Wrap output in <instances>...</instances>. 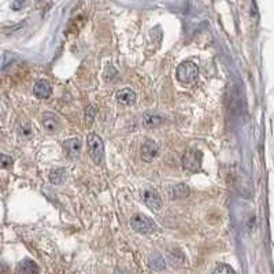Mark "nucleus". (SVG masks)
Segmentation results:
<instances>
[{
  "label": "nucleus",
  "mask_w": 274,
  "mask_h": 274,
  "mask_svg": "<svg viewBox=\"0 0 274 274\" xmlns=\"http://www.w3.org/2000/svg\"><path fill=\"white\" fill-rule=\"evenodd\" d=\"M175 76H177V80L181 84L189 85V84H193L197 80V77H199V67L193 62H182L177 67Z\"/></svg>",
  "instance_id": "obj_1"
},
{
  "label": "nucleus",
  "mask_w": 274,
  "mask_h": 274,
  "mask_svg": "<svg viewBox=\"0 0 274 274\" xmlns=\"http://www.w3.org/2000/svg\"><path fill=\"white\" fill-rule=\"evenodd\" d=\"M87 147L89 156L96 163L102 162V159L104 156V144L100 136H98L96 133H89L87 136Z\"/></svg>",
  "instance_id": "obj_2"
},
{
  "label": "nucleus",
  "mask_w": 274,
  "mask_h": 274,
  "mask_svg": "<svg viewBox=\"0 0 274 274\" xmlns=\"http://www.w3.org/2000/svg\"><path fill=\"white\" fill-rule=\"evenodd\" d=\"M202 159L203 153L199 149H188L184 155H182V167L191 173H197L202 169Z\"/></svg>",
  "instance_id": "obj_3"
},
{
  "label": "nucleus",
  "mask_w": 274,
  "mask_h": 274,
  "mask_svg": "<svg viewBox=\"0 0 274 274\" xmlns=\"http://www.w3.org/2000/svg\"><path fill=\"white\" fill-rule=\"evenodd\" d=\"M132 229L136 230L138 233H142V235H149V233H153L155 230L158 229L156 224L153 222L152 219L148 218L145 215H135L131 221Z\"/></svg>",
  "instance_id": "obj_4"
},
{
  "label": "nucleus",
  "mask_w": 274,
  "mask_h": 274,
  "mask_svg": "<svg viewBox=\"0 0 274 274\" xmlns=\"http://www.w3.org/2000/svg\"><path fill=\"white\" fill-rule=\"evenodd\" d=\"M142 202L145 203V206H147L149 210H152V211H158L162 208L163 206V202H162V199L159 196V193L155 189H145V191L142 192Z\"/></svg>",
  "instance_id": "obj_5"
},
{
  "label": "nucleus",
  "mask_w": 274,
  "mask_h": 274,
  "mask_svg": "<svg viewBox=\"0 0 274 274\" xmlns=\"http://www.w3.org/2000/svg\"><path fill=\"white\" fill-rule=\"evenodd\" d=\"M81 145L82 141L80 137H71V138L63 142V149H65V153L69 158H77L80 155V151H81Z\"/></svg>",
  "instance_id": "obj_6"
},
{
  "label": "nucleus",
  "mask_w": 274,
  "mask_h": 274,
  "mask_svg": "<svg viewBox=\"0 0 274 274\" xmlns=\"http://www.w3.org/2000/svg\"><path fill=\"white\" fill-rule=\"evenodd\" d=\"M41 125H43V128L47 132L54 133V132H56L59 129L60 121L59 118H58V115L47 111V113H44V114L41 115Z\"/></svg>",
  "instance_id": "obj_7"
},
{
  "label": "nucleus",
  "mask_w": 274,
  "mask_h": 274,
  "mask_svg": "<svg viewBox=\"0 0 274 274\" xmlns=\"http://www.w3.org/2000/svg\"><path fill=\"white\" fill-rule=\"evenodd\" d=\"M159 152L158 144L152 140H147L141 145V159L144 162H151Z\"/></svg>",
  "instance_id": "obj_8"
},
{
  "label": "nucleus",
  "mask_w": 274,
  "mask_h": 274,
  "mask_svg": "<svg viewBox=\"0 0 274 274\" xmlns=\"http://www.w3.org/2000/svg\"><path fill=\"white\" fill-rule=\"evenodd\" d=\"M33 93L38 99H48L52 93V87L47 80H38L33 87Z\"/></svg>",
  "instance_id": "obj_9"
},
{
  "label": "nucleus",
  "mask_w": 274,
  "mask_h": 274,
  "mask_svg": "<svg viewBox=\"0 0 274 274\" xmlns=\"http://www.w3.org/2000/svg\"><path fill=\"white\" fill-rule=\"evenodd\" d=\"M117 100L124 106H132L136 102V92L131 88H124L117 92Z\"/></svg>",
  "instance_id": "obj_10"
},
{
  "label": "nucleus",
  "mask_w": 274,
  "mask_h": 274,
  "mask_svg": "<svg viewBox=\"0 0 274 274\" xmlns=\"http://www.w3.org/2000/svg\"><path fill=\"white\" fill-rule=\"evenodd\" d=\"M37 263L33 262L32 259H23L18 266H16V274H38Z\"/></svg>",
  "instance_id": "obj_11"
},
{
  "label": "nucleus",
  "mask_w": 274,
  "mask_h": 274,
  "mask_svg": "<svg viewBox=\"0 0 274 274\" xmlns=\"http://www.w3.org/2000/svg\"><path fill=\"white\" fill-rule=\"evenodd\" d=\"M189 192L191 191L185 184H175L169 188V195L171 199H184V197L189 196Z\"/></svg>",
  "instance_id": "obj_12"
},
{
  "label": "nucleus",
  "mask_w": 274,
  "mask_h": 274,
  "mask_svg": "<svg viewBox=\"0 0 274 274\" xmlns=\"http://www.w3.org/2000/svg\"><path fill=\"white\" fill-rule=\"evenodd\" d=\"M66 180V170L59 167V169H54L51 170V173H49V181H51V184H54V185H62Z\"/></svg>",
  "instance_id": "obj_13"
},
{
  "label": "nucleus",
  "mask_w": 274,
  "mask_h": 274,
  "mask_svg": "<svg viewBox=\"0 0 274 274\" xmlns=\"http://www.w3.org/2000/svg\"><path fill=\"white\" fill-rule=\"evenodd\" d=\"M149 268L155 270V272H162L166 268V263H164V259L162 258L160 254L155 252L152 257L149 258Z\"/></svg>",
  "instance_id": "obj_14"
},
{
  "label": "nucleus",
  "mask_w": 274,
  "mask_h": 274,
  "mask_svg": "<svg viewBox=\"0 0 274 274\" xmlns=\"http://www.w3.org/2000/svg\"><path fill=\"white\" fill-rule=\"evenodd\" d=\"M142 124H144V126L145 128H155V126H158L162 124V118L159 117V115H155V114H144L142 115Z\"/></svg>",
  "instance_id": "obj_15"
},
{
  "label": "nucleus",
  "mask_w": 274,
  "mask_h": 274,
  "mask_svg": "<svg viewBox=\"0 0 274 274\" xmlns=\"http://www.w3.org/2000/svg\"><path fill=\"white\" fill-rule=\"evenodd\" d=\"M18 135H19L21 138L27 140V138H32L33 132L32 129H30V126L27 125V124H23V125H21L19 128H18Z\"/></svg>",
  "instance_id": "obj_16"
},
{
  "label": "nucleus",
  "mask_w": 274,
  "mask_h": 274,
  "mask_svg": "<svg viewBox=\"0 0 274 274\" xmlns=\"http://www.w3.org/2000/svg\"><path fill=\"white\" fill-rule=\"evenodd\" d=\"M213 274H236L235 270L230 268L229 265H219L215 268V270L213 272Z\"/></svg>",
  "instance_id": "obj_17"
},
{
  "label": "nucleus",
  "mask_w": 274,
  "mask_h": 274,
  "mask_svg": "<svg viewBox=\"0 0 274 274\" xmlns=\"http://www.w3.org/2000/svg\"><path fill=\"white\" fill-rule=\"evenodd\" d=\"M12 164V159L5 155H0V167H10Z\"/></svg>",
  "instance_id": "obj_18"
},
{
  "label": "nucleus",
  "mask_w": 274,
  "mask_h": 274,
  "mask_svg": "<svg viewBox=\"0 0 274 274\" xmlns=\"http://www.w3.org/2000/svg\"><path fill=\"white\" fill-rule=\"evenodd\" d=\"M118 274H128V273H118Z\"/></svg>",
  "instance_id": "obj_19"
}]
</instances>
